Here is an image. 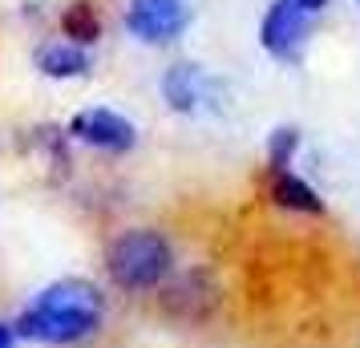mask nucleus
Listing matches in <instances>:
<instances>
[{
    "label": "nucleus",
    "instance_id": "nucleus-8",
    "mask_svg": "<svg viewBox=\"0 0 360 348\" xmlns=\"http://www.w3.org/2000/svg\"><path fill=\"white\" fill-rule=\"evenodd\" d=\"M267 199L295 215H324V199L295 170H267Z\"/></svg>",
    "mask_w": 360,
    "mask_h": 348
},
{
    "label": "nucleus",
    "instance_id": "nucleus-5",
    "mask_svg": "<svg viewBox=\"0 0 360 348\" xmlns=\"http://www.w3.org/2000/svg\"><path fill=\"white\" fill-rule=\"evenodd\" d=\"M69 134L85 142V146H98V150H110V154H126L134 150L138 142V130H134L130 117L114 114L105 105H89V110H77L69 117Z\"/></svg>",
    "mask_w": 360,
    "mask_h": 348
},
{
    "label": "nucleus",
    "instance_id": "nucleus-11",
    "mask_svg": "<svg viewBox=\"0 0 360 348\" xmlns=\"http://www.w3.org/2000/svg\"><path fill=\"white\" fill-rule=\"evenodd\" d=\"M300 150V130L295 126H276L267 138V170H292V158Z\"/></svg>",
    "mask_w": 360,
    "mask_h": 348
},
{
    "label": "nucleus",
    "instance_id": "nucleus-10",
    "mask_svg": "<svg viewBox=\"0 0 360 348\" xmlns=\"http://www.w3.org/2000/svg\"><path fill=\"white\" fill-rule=\"evenodd\" d=\"M61 33H65V41H73V45H94L101 37L98 8H94L89 0H73L65 13H61Z\"/></svg>",
    "mask_w": 360,
    "mask_h": 348
},
{
    "label": "nucleus",
    "instance_id": "nucleus-6",
    "mask_svg": "<svg viewBox=\"0 0 360 348\" xmlns=\"http://www.w3.org/2000/svg\"><path fill=\"white\" fill-rule=\"evenodd\" d=\"M162 308L174 316V320H182V324H202V320L219 308V288H214L211 271L195 267V271L179 276L174 283H166Z\"/></svg>",
    "mask_w": 360,
    "mask_h": 348
},
{
    "label": "nucleus",
    "instance_id": "nucleus-1",
    "mask_svg": "<svg viewBox=\"0 0 360 348\" xmlns=\"http://www.w3.org/2000/svg\"><path fill=\"white\" fill-rule=\"evenodd\" d=\"M105 296L89 280H57L17 316V336L37 344H77L101 328Z\"/></svg>",
    "mask_w": 360,
    "mask_h": 348
},
{
    "label": "nucleus",
    "instance_id": "nucleus-7",
    "mask_svg": "<svg viewBox=\"0 0 360 348\" xmlns=\"http://www.w3.org/2000/svg\"><path fill=\"white\" fill-rule=\"evenodd\" d=\"M211 94H214V82L202 73V65L179 61V65H170L162 73V98L174 114H198L202 101H211Z\"/></svg>",
    "mask_w": 360,
    "mask_h": 348
},
{
    "label": "nucleus",
    "instance_id": "nucleus-9",
    "mask_svg": "<svg viewBox=\"0 0 360 348\" xmlns=\"http://www.w3.org/2000/svg\"><path fill=\"white\" fill-rule=\"evenodd\" d=\"M37 69L45 77H57V82H69V77H85L89 73V53L85 45H73V41H45L37 49Z\"/></svg>",
    "mask_w": 360,
    "mask_h": 348
},
{
    "label": "nucleus",
    "instance_id": "nucleus-2",
    "mask_svg": "<svg viewBox=\"0 0 360 348\" xmlns=\"http://www.w3.org/2000/svg\"><path fill=\"white\" fill-rule=\"evenodd\" d=\"M105 271L126 292H154L174 271V247L162 231L134 227V231H122L105 247Z\"/></svg>",
    "mask_w": 360,
    "mask_h": 348
},
{
    "label": "nucleus",
    "instance_id": "nucleus-4",
    "mask_svg": "<svg viewBox=\"0 0 360 348\" xmlns=\"http://www.w3.org/2000/svg\"><path fill=\"white\" fill-rule=\"evenodd\" d=\"M186 25H191V4L186 0H130V8H126V29L142 45L179 41Z\"/></svg>",
    "mask_w": 360,
    "mask_h": 348
},
{
    "label": "nucleus",
    "instance_id": "nucleus-3",
    "mask_svg": "<svg viewBox=\"0 0 360 348\" xmlns=\"http://www.w3.org/2000/svg\"><path fill=\"white\" fill-rule=\"evenodd\" d=\"M311 29V13L300 0H271L267 13L259 20V45L267 49V57H276L283 65H295L304 57Z\"/></svg>",
    "mask_w": 360,
    "mask_h": 348
},
{
    "label": "nucleus",
    "instance_id": "nucleus-12",
    "mask_svg": "<svg viewBox=\"0 0 360 348\" xmlns=\"http://www.w3.org/2000/svg\"><path fill=\"white\" fill-rule=\"evenodd\" d=\"M0 348H17V328L13 324H0Z\"/></svg>",
    "mask_w": 360,
    "mask_h": 348
}]
</instances>
